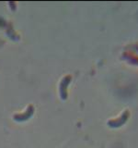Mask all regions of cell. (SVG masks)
<instances>
[{
    "instance_id": "6da1fadb",
    "label": "cell",
    "mask_w": 138,
    "mask_h": 148,
    "mask_svg": "<svg viewBox=\"0 0 138 148\" xmlns=\"http://www.w3.org/2000/svg\"><path fill=\"white\" fill-rule=\"evenodd\" d=\"M32 112H33V108H32V106H30V108H28L27 112L23 114V116L22 115H17V116H15V119H18V120H22V119L24 120V119H27L32 114Z\"/></svg>"
}]
</instances>
